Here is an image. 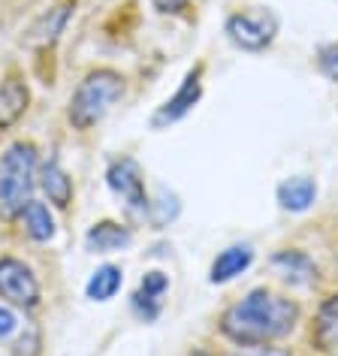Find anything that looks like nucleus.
<instances>
[{"mask_svg": "<svg viewBox=\"0 0 338 356\" xmlns=\"http://www.w3.org/2000/svg\"><path fill=\"white\" fill-rule=\"evenodd\" d=\"M37 178V148L33 142H15L0 160V209L6 218L28 209Z\"/></svg>", "mask_w": 338, "mask_h": 356, "instance_id": "f03ea898", "label": "nucleus"}, {"mask_svg": "<svg viewBox=\"0 0 338 356\" xmlns=\"http://www.w3.org/2000/svg\"><path fill=\"white\" fill-rule=\"evenodd\" d=\"M106 181H109V188L115 197H121L127 202V209L133 211H142V215H148V191H145V178H142V169L133 157H118L109 163V172H106Z\"/></svg>", "mask_w": 338, "mask_h": 356, "instance_id": "39448f33", "label": "nucleus"}, {"mask_svg": "<svg viewBox=\"0 0 338 356\" xmlns=\"http://www.w3.org/2000/svg\"><path fill=\"white\" fill-rule=\"evenodd\" d=\"M314 200H317V181L308 175H293L278 184V202L284 211L302 215V211H308L314 206Z\"/></svg>", "mask_w": 338, "mask_h": 356, "instance_id": "1a4fd4ad", "label": "nucleus"}, {"mask_svg": "<svg viewBox=\"0 0 338 356\" xmlns=\"http://www.w3.org/2000/svg\"><path fill=\"white\" fill-rule=\"evenodd\" d=\"M28 109V88L19 79H6L0 88V127H10Z\"/></svg>", "mask_w": 338, "mask_h": 356, "instance_id": "2eb2a0df", "label": "nucleus"}, {"mask_svg": "<svg viewBox=\"0 0 338 356\" xmlns=\"http://www.w3.org/2000/svg\"><path fill=\"white\" fill-rule=\"evenodd\" d=\"M254 263V251L251 245H230L227 251H220L215 257V263H211V272H209V281L211 284H227L239 278L248 266Z\"/></svg>", "mask_w": 338, "mask_h": 356, "instance_id": "ddd939ff", "label": "nucleus"}, {"mask_svg": "<svg viewBox=\"0 0 338 356\" xmlns=\"http://www.w3.org/2000/svg\"><path fill=\"white\" fill-rule=\"evenodd\" d=\"M148 215H151V220H154V227H166L169 220L179 218V197L169 193L166 188H160L157 200L148 206Z\"/></svg>", "mask_w": 338, "mask_h": 356, "instance_id": "6ab92c4d", "label": "nucleus"}, {"mask_svg": "<svg viewBox=\"0 0 338 356\" xmlns=\"http://www.w3.org/2000/svg\"><path fill=\"white\" fill-rule=\"evenodd\" d=\"M15 329H19V317H15L10 308L0 305V341H3V338H10Z\"/></svg>", "mask_w": 338, "mask_h": 356, "instance_id": "412c9836", "label": "nucleus"}, {"mask_svg": "<svg viewBox=\"0 0 338 356\" xmlns=\"http://www.w3.org/2000/svg\"><path fill=\"white\" fill-rule=\"evenodd\" d=\"M317 67H320V73H323L329 82H335V85H338V42H329V46L320 49Z\"/></svg>", "mask_w": 338, "mask_h": 356, "instance_id": "aec40b11", "label": "nucleus"}, {"mask_svg": "<svg viewBox=\"0 0 338 356\" xmlns=\"http://www.w3.org/2000/svg\"><path fill=\"white\" fill-rule=\"evenodd\" d=\"M314 341L326 350H335L338 347V293L329 296L317 311L314 320Z\"/></svg>", "mask_w": 338, "mask_h": 356, "instance_id": "dca6fc26", "label": "nucleus"}, {"mask_svg": "<svg viewBox=\"0 0 338 356\" xmlns=\"http://www.w3.org/2000/svg\"><path fill=\"white\" fill-rule=\"evenodd\" d=\"M224 31L236 49L263 51L278 37V19H275V13H269V10H245V13L230 15Z\"/></svg>", "mask_w": 338, "mask_h": 356, "instance_id": "20e7f679", "label": "nucleus"}, {"mask_svg": "<svg viewBox=\"0 0 338 356\" xmlns=\"http://www.w3.org/2000/svg\"><path fill=\"white\" fill-rule=\"evenodd\" d=\"M70 15H73V6H70V3H61V6H55V10L42 13L40 19L31 24L24 42H28V46H51V42L64 33Z\"/></svg>", "mask_w": 338, "mask_h": 356, "instance_id": "f8f14e48", "label": "nucleus"}, {"mask_svg": "<svg viewBox=\"0 0 338 356\" xmlns=\"http://www.w3.org/2000/svg\"><path fill=\"white\" fill-rule=\"evenodd\" d=\"M24 215V227H28V236L37 238V242H49L51 236H55V218H51V211L42 206V202H28V209L22 211Z\"/></svg>", "mask_w": 338, "mask_h": 356, "instance_id": "a211bd4d", "label": "nucleus"}, {"mask_svg": "<svg viewBox=\"0 0 338 356\" xmlns=\"http://www.w3.org/2000/svg\"><path fill=\"white\" fill-rule=\"evenodd\" d=\"M151 3H154L157 13H179L184 6V0H151Z\"/></svg>", "mask_w": 338, "mask_h": 356, "instance_id": "5701e85b", "label": "nucleus"}, {"mask_svg": "<svg viewBox=\"0 0 338 356\" xmlns=\"http://www.w3.org/2000/svg\"><path fill=\"white\" fill-rule=\"evenodd\" d=\"M272 269L284 281L299 284V287H308V284L317 281V266L305 251H278L272 257Z\"/></svg>", "mask_w": 338, "mask_h": 356, "instance_id": "9b49d317", "label": "nucleus"}, {"mask_svg": "<svg viewBox=\"0 0 338 356\" xmlns=\"http://www.w3.org/2000/svg\"><path fill=\"white\" fill-rule=\"evenodd\" d=\"M40 184H42V191H46V197L55 202L58 209H67L70 202H73V181H70V175L61 169L58 160H49V163L42 166Z\"/></svg>", "mask_w": 338, "mask_h": 356, "instance_id": "4468645a", "label": "nucleus"}, {"mask_svg": "<svg viewBox=\"0 0 338 356\" xmlns=\"http://www.w3.org/2000/svg\"><path fill=\"white\" fill-rule=\"evenodd\" d=\"M121 284H124V272L118 269V266L106 263V266H100V269L91 275L85 293H88V299H94V302H109L115 293L121 290Z\"/></svg>", "mask_w": 338, "mask_h": 356, "instance_id": "f3484780", "label": "nucleus"}, {"mask_svg": "<svg viewBox=\"0 0 338 356\" xmlns=\"http://www.w3.org/2000/svg\"><path fill=\"white\" fill-rule=\"evenodd\" d=\"M130 242H133V233L127 227L115 224V220H100L85 236V248L91 254H115V251L130 248Z\"/></svg>", "mask_w": 338, "mask_h": 356, "instance_id": "9d476101", "label": "nucleus"}, {"mask_svg": "<svg viewBox=\"0 0 338 356\" xmlns=\"http://www.w3.org/2000/svg\"><path fill=\"white\" fill-rule=\"evenodd\" d=\"M299 320V305L290 299L272 293L269 287H257L245 299H239L236 305L227 308L220 329L230 341L242 344V347H263L284 338L296 326Z\"/></svg>", "mask_w": 338, "mask_h": 356, "instance_id": "f257e3e1", "label": "nucleus"}, {"mask_svg": "<svg viewBox=\"0 0 338 356\" xmlns=\"http://www.w3.org/2000/svg\"><path fill=\"white\" fill-rule=\"evenodd\" d=\"M200 76H202V67L191 70V73L184 76V82H182L179 91H175V94L169 97V100L154 112V118H151V124H154V127H166V124L182 121L184 115H188L193 106L200 103V97H202V82H200Z\"/></svg>", "mask_w": 338, "mask_h": 356, "instance_id": "0eeeda50", "label": "nucleus"}, {"mask_svg": "<svg viewBox=\"0 0 338 356\" xmlns=\"http://www.w3.org/2000/svg\"><path fill=\"white\" fill-rule=\"evenodd\" d=\"M169 290V278L163 272H145V278H142L139 290L133 293V311L151 323V320L160 317V311H163V296Z\"/></svg>", "mask_w": 338, "mask_h": 356, "instance_id": "6e6552de", "label": "nucleus"}, {"mask_svg": "<svg viewBox=\"0 0 338 356\" xmlns=\"http://www.w3.org/2000/svg\"><path fill=\"white\" fill-rule=\"evenodd\" d=\"M124 79L115 70H94L79 82L73 100H70V121L79 130H91L106 118V112L121 100Z\"/></svg>", "mask_w": 338, "mask_h": 356, "instance_id": "7ed1b4c3", "label": "nucleus"}, {"mask_svg": "<svg viewBox=\"0 0 338 356\" xmlns=\"http://www.w3.org/2000/svg\"><path fill=\"white\" fill-rule=\"evenodd\" d=\"M233 356H290L287 350H281V347H242V350H236Z\"/></svg>", "mask_w": 338, "mask_h": 356, "instance_id": "4be33fe9", "label": "nucleus"}, {"mask_svg": "<svg viewBox=\"0 0 338 356\" xmlns=\"http://www.w3.org/2000/svg\"><path fill=\"white\" fill-rule=\"evenodd\" d=\"M0 296L13 305L33 308L40 302V284L33 272L15 257H3L0 260Z\"/></svg>", "mask_w": 338, "mask_h": 356, "instance_id": "423d86ee", "label": "nucleus"}]
</instances>
